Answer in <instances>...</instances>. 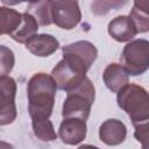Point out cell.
I'll use <instances>...</instances> for the list:
<instances>
[{
  "label": "cell",
  "mask_w": 149,
  "mask_h": 149,
  "mask_svg": "<svg viewBox=\"0 0 149 149\" xmlns=\"http://www.w3.org/2000/svg\"><path fill=\"white\" fill-rule=\"evenodd\" d=\"M57 84L51 74L38 72L28 81V111L31 120L48 119L52 114Z\"/></svg>",
  "instance_id": "6da1fadb"
},
{
  "label": "cell",
  "mask_w": 149,
  "mask_h": 149,
  "mask_svg": "<svg viewBox=\"0 0 149 149\" xmlns=\"http://www.w3.org/2000/svg\"><path fill=\"white\" fill-rule=\"evenodd\" d=\"M116 101L135 129L149 128V92L143 86L128 83L118 92Z\"/></svg>",
  "instance_id": "7a4b0ae2"
},
{
  "label": "cell",
  "mask_w": 149,
  "mask_h": 149,
  "mask_svg": "<svg viewBox=\"0 0 149 149\" xmlns=\"http://www.w3.org/2000/svg\"><path fill=\"white\" fill-rule=\"evenodd\" d=\"M63 102L62 115L64 118H79L87 120L95 98V88L92 81L86 78L79 86L66 92Z\"/></svg>",
  "instance_id": "3957f363"
},
{
  "label": "cell",
  "mask_w": 149,
  "mask_h": 149,
  "mask_svg": "<svg viewBox=\"0 0 149 149\" xmlns=\"http://www.w3.org/2000/svg\"><path fill=\"white\" fill-rule=\"evenodd\" d=\"M120 61L129 76L143 74L149 69V41L143 38L129 41L122 50Z\"/></svg>",
  "instance_id": "277c9868"
},
{
  "label": "cell",
  "mask_w": 149,
  "mask_h": 149,
  "mask_svg": "<svg viewBox=\"0 0 149 149\" xmlns=\"http://www.w3.org/2000/svg\"><path fill=\"white\" fill-rule=\"evenodd\" d=\"M63 58L87 72L98 56L95 45L88 41H77L62 48Z\"/></svg>",
  "instance_id": "5b68a950"
},
{
  "label": "cell",
  "mask_w": 149,
  "mask_h": 149,
  "mask_svg": "<svg viewBox=\"0 0 149 149\" xmlns=\"http://www.w3.org/2000/svg\"><path fill=\"white\" fill-rule=\"evenodd\" d=\"M51 76L54 77L57 87L65 92L76 88L87 78L85 71L73 65L65 58L61 59L56 64L51 71Z\"/></svg>",
  "instance_id": "8992f818"
},
{
  "label": "cell",
  "mask_w": 149,
  "mask_h": 149,
  "mask_svg": "<svg viewBox=\"0 0 149 149\" xmlns=\"http://www.w3.org/2000/svg\"><path fill=\"white\" fill-rule=\"evenodd\" d=\"M81 20V12L76 0H57L52 2V23L71 30Z\"/></svg>",
  "instance_id": "52a82bcc"
},
{
  "label": "cell",
  "mask_w": 149,
  "mask_h": 149,
  "mask_svg": "<svg viewBox=\"0 0 149 149\" xmlns=\"http://www.w3.org/2000/svg\"><path fill=\"white\" fill-rule=\"evenodd\" d=\"M16 83L9 76L0 77V125L6 126L16 119Z\"/></svg>",
  "instance_id": "ba28073f"
},
{
  "label": "cell",
  "mask_w": 149,
  "mask_h": 149,
  "mask_svg": "<svg viewBox=\"0 0 149 149\" xmlns=\"http://www.w3.org/2000/svg\"><path fill=\"white\" fill-rule=\"evenodd\" d=\"M58 136L63 143L77 146L86 137V120L79 118H64L58 128Z\"/></svg>",
  "instance_id": "9c48e42d"
},
{
  "label": "cell",
  "mask_w": 149,
  "mask_h": 149,
  "mask_svg": "<svg viewBox=\"0 0 149 149\" xmlns=\"http://www.w3.org/2000/svg\"><path fill=\"white\" fill-rule=\"evenodd\" d=\"M127 136L125 123L118 119H107L99 127V139L107 146L121 144Z\"/></svg>",
  "instance_id": "30bf717a"
},
{
  "label": "cell",
  "mask_w": 149,
  "mask_h": 149,
  "mask_svg": "<svg viewBox=\"0 0 149 149\" xmlns=\"http://www.w3.org/2000/svg\"><path fill=\"white\" fill-rule=\"evenodd\" d=\"M107 30L109 36L118 42H129L137 34L134 22L129 16L126 15H120L114 17L108 23Z\"/></svg>",
  "instance_id": "8fae6325"
},
{
  "label": "cell",
  "mask_w": 149,
  "mask_h": 149,
  "mask_svg": "<svg viewBox=\"0 0 149 149\" xmlns=\"http://www.w3.org/2000/svg\"><path fill=\"white\" fill-rule=\"evenodd\" d=\"M26 48L29 52L37 57H48L56 52L59 48V42L52 35L36 34L26 43Z\"/></svg>",
  "instance_id": "7c38bea8"
},
{
  "label": "cell",
  "mask_w": 149,
  "mask_h": 149,
  "mask_svg": "<svg viewBox=\"0 0 149 149\" xmlns=\"http://www.w3.org/2000/svg\"><path fill=\"white\" fill-rule=\"evenodd\" d=\"M102 79L109 91L118 93L123 86L129 83V74L122 66V64L111 63L105 68Z\"/></svg>",
  "instance_id": "4fadbf2b"
},
{
  "label": "cell",
  "mask_w": 149,
  "mask_h": 149,
  "mask_svg": "<svg viewBox=\"0 0 149 149\" xmlns=\"http://www.w3.org/2000/svg\"><path fill=\"white\" fill-rule=\"evenodd\" d=\"M38 26L40 24H38L37 20L30 13L24 12V13H22V21H21L20 26L9 36L15 42L26 44L33 36H35L37 34Z\"/></svg>",
  "instance_id": "5bb4252c"
},
{
  "label": "cell",
  "mask_w": 149,
  "mask_h": 149,
  "mask_svg": "<svg viewBox=\"0 0 149 149\" xmlns=\"http://www.w3.org/2000/svg\"><path fill=\"white\" fill-rule=\"evenodd\" d=\"M128 16L134 22L137 33L149 31V0H134Z\"/></svg>",
  "instance_id": "9a60e30c"
},
{
  "label": "cell",
  "mask_w": 149,
  "mask_h": 149,
  "mask_svg": "<svg viewBox=\"0 0 149 149\" xmlns=\"http://www.w3.org/2000/svg\"><path fill=\"white\" fill-rule=\"evenodd\" d=\"M52 0H41L35 3H29L26 12L30 13L40 26H50L52 23Z\"/></svg>",
  "instance_id": "2e32d148"
},
{
  "label": "cell",
  "mask_w": 149,
  "mask_h": 149,
  "mask_svg": "<svg viewBox=\"0 0 149 149\" xmlns=\"http://www.w3.org/2000/svg\"><path fill=\"white\" fill-rule=\"evenodd\" d=\"M22 21V13L15 9L1 7L0 8V33L1 35H10L20 26Z\"/></svg>",
  "instance_id": "e0dca14e"
},
{
  "label": "cell",
  "mask_w": 149,
  "mask_h": 149,
  "mask_svg": "<svg viewBox=\"0 0 149 149\" xmlns=\"http://www.w3.org/2000/svg\"><path fill=\"white\" fill-rule=\"evenodd\" d=\"M31 126H33V132L34 135L43 141V142H51L57 139V134L55 132L52 122L48 119H34L31 120Z\"/></svg>",
  "instance_id": "ac0fdd59"
},
{
  "label": "cell",
  "mask_w": 149,
  "mask_h": 149,
  "mask_svg": "<svg viewBox=\"0 0 149 149\" xmlns=\"http://www.w3.org/2000/svg\"><path fill=\"white\" fill-rule=\"evenodd\" d=\"M128 0H93L91 3V10L97 16L106 15L112 9H119L123 7Z\"/></svg>",
  "instance_id": "d6986e66"
},
{
  "label": "cell",
  "mask_w": 149,
  "mask_h": 149,
  "mask_svg": "<svg viewBox=\"0 0 149 149\" xmlns=\"http://www.w3.org/2000/svg\"><path fill=\"white\" fill-rule=\"evenodd\" d=\"M15 58L14 54L10 49H8L6 45L0 47V74L7 76L10 73V71L14 68Z\"/></svg>",
  "instance_id": "ffe728a7"
},
{
  "label": "cell",
  "mask_w": 149,
  "mask_h": 149,
  "mask_svg": "<svg viewBox=\"0 0 149 149\" xmlns=\"http://www.w3.org/2000/svg\"><path fill=\"white\" fill-rule=\"evenodd\" d=\"M134 136L139 141V143H141V147L143 149H149V128L135 129Z\"/></svg>",
  "instance_id": "44dd1931"
},
{
  "label": "cell",
  "mask_w": 149,
  "mask_h": 149,
  "mask_svg": "<svg viewBox=\"0 0 149 149\" xmlns=\"http://www.w3.org/2000/svg\"><path fill=\"white\" fill-rule=\"evenodd\" d=\"M2 5L5 6H14V5H17L21 2V0H1Z\"/></svg>",
  "instance_id": "7402d4cb"
},
{
  "label": "cell",
  "mask_w": 149,
  "mask_h": 149,
  "mask_svg": "<svg viewBox=\"0 0 149 149\" xmlns=\"http://www.w3.org/2000/svg\"><path fill=\"white\" fill-rule=\"evenodd\" d=\"M24 1V2H28V3H35V2H38L41 0H21V2Z\"/></svg>",
  "instance_id": "603a6c76"
},
{
  "label": "cell",
  "mask_w": 149,
  "mask_h": 149,
  "mask_svg": "<svg viewBox=\"0 0 149 149\" xmlns=\"http://www.w3.org/2000/svg\"><path fill=\"white\" fill-rule=\"evenodd\" d=\"M52 1H57V0H52ZM76 1H77V0H76Z\"/></svg>",
  "instance_id": "cb8c5ba5"
}]
</instances>
